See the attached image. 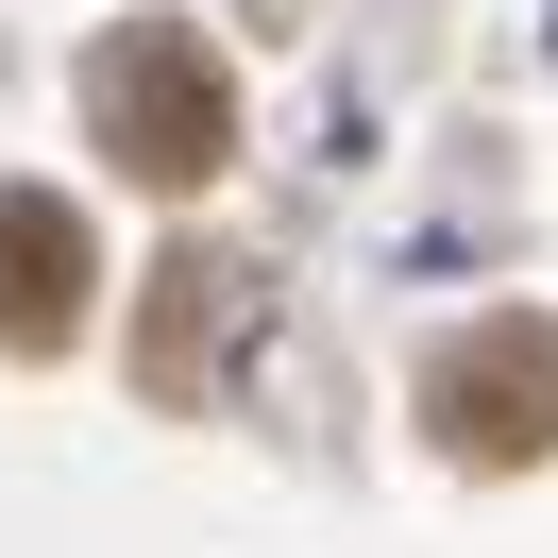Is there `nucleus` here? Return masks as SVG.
I'll return each mask as SVG.
<instances>
[{
  "label": "nucleus",
  "instance_id": "nucleus-1",
  "mask_svg": "<svg viewBox=\"0 0 558 558\" xmlns=\"http://www.w3.org/2000/svg\"><path fill=\"white\" fill-rule=\"evenodd\" d=\"M85 119H102V153L136 186H220L238 170V85H220V51L186 17H119L85 51Z\"/></svg>",
  "mask_w": 558,
  "mask_h": 558
},
{
  "label": "nucleus",
  "instance_id": "nucleus-2",
  "mask_svg": "<svg viewBox=\"0 0 558 558\" xmlns=\"http://www.w3.org/2000/svg\"><path fill=\"white\" fill-rule=\"evenodd\" d=\"M423 423H440L457 474H524V457H558V322H474V339H440V373H423Z\"/></svg>",
  "mask_w": 558,
  "mask_h": 558
},
{
  "label": "nucleus",
  "instance_id": "nucleus-3",
  "mask_svg": "<svg viewBox=\"0 0 558 558\" xmlns=\"http://www.w3.org/2000/svg\"><path fill=\"white\" fill-rule=\"evenodd\" d=\"M85 288H102L85 204H51V186H0V355H69V339H85Z\"/></svg>",
  "mask_w": 558,
  "mask_h": 558
},
{
  "label": "nucleus",
  "instance_id": "nucleus-4",
  "mask_svg": "<svg viewBox=\"0 0 558 558\" xmlns=\"http://www.w3.org/2000/svg\"><path fill=\"white\" fill-rule=\"evenodd\" d=\"M238 322H254V271H238V254H170V271H153V322H136V389H153V407L220 389Z\"/></svg>",
  "mask_w": 558,
  "mask_h": 558
}]
</instances>
